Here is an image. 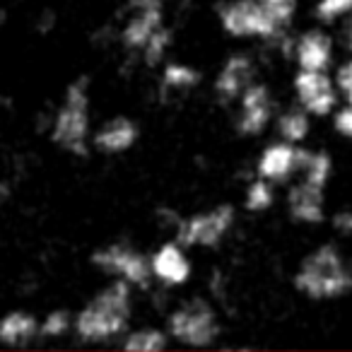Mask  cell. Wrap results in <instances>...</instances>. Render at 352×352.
Returning a JSON list of instances; mask_svg holds the SVG:
<instances>
[{"label":"cell","instance_id":"2e32d148","mask_svg":"<svg viewBox=\"0 0 352 352\" xmlns=\"http://www.w3.org/2000/svg\"><path fill=\"white\" fill-rule=\"evenodd\" d=\"M138 138H140V128H138V123L133 118L113 116L94 131L92 145L102 155H121V152H128L135 145Z\"/></svg>","mask_w":352,"mask_h":352},{"label":"cell","instance_id":"d6986e66","mask_svg":"<svg viewBox=\"0 0 352 352\" xmlns=\"http://www.w3.org/2000/svg\"><path fill=\"white\" fill-rule=\"evenodd\" d=\"M299 179L316 184V186H328L333 176V160L326 150H304L302 166H299Z\"/></svg>","mask_w":352,"mask_h":352},{"label":"cell","instance_id":"cb8c5ba5","mask_svg":"<svg viewBox=\"0 0 352 352\" xmlns=\"http://www.w3.org/2000/svg\"><path fill=\"white\" fill-rule=\"evenodd\" d=\"M350 12H352V0H316V6H314V17L321 25L340 22Z\"/></svg>","mask_w":352,"mask_h":352},{"label":"cell","instance_id":"5b68a950","mask_svg":"<svg viewBox=\"0 0 352 352\" xmlns=\"http://www.w3.org/2000/svg\"><path fill=\"white\" fill-rule=\"evenodd\" d=\"M166 333L184 345L206 347L220 336V321H217L215 309L210 304L203 299H193V302L182 304L169 314Z\"/></svg>","mask_w":352,"mask_h":352},{"label":"cell","instance_id":"f546056e","mask_svg":"<svg viewBox=\"0 0 352 352\" xmlns=\"http://www.w3.org/2000/svg\"><path fill=\"white\" fill-rule=\"evenodd\" d=\"M350 289H352V265H350Z\"/></svg>","mask_w":352,"mask_h":352},{"label":"cell","instance_id":"ac0fdd59","mask_svg":"<svg viewBox=\"0 0 352 352\" xmlns=\"http://www.w3.org/2000/svg\"><path fill=\"white\" fill-rule=\"evenodd\" d=\"M275 131H278L280 140L302 145L309 138V133H311V113L304 111L302 107L287 109V111H283L275 118Z\"/></svg>","mask_w":352,"mask_h":352},{"label":"cell","instance_id":"5bb4252c","mask_svg":"<svg viewBox=\"0 0 352 352\" xmlns=\"http://www.w3.org/2000/svg\"><path fill=\"white\" fill-rule=\"evenodd\" d=\"M186 246L179 244V241H166L162 244L155 254L150 256V268L152 278L160 280L166 287H182L191 278V261L186 256Z\"/></svg>","mask_w":352,"mask_h":352},{"label":"cell","instance_id":"e0dca14e","mask_svg":"<svg viewBox=\"0 0 352 352\" xmlns=\"http://www.w3.org/2000/svg\"><path fill=\"white\" fill-rule=\"evenodd\" d=\"M39 336V321L30 311H8L0 318V342L6 345H27Z\"/></svg>","mask_w":352,"mask_h":352},{"label":"cell","instance_id":"7402d4cb","mask_svg":"<svg viewBox=\"0 0 352 352\" xmlns=\"http://www.w3.org/2000/svg\"><path fill=\"white\" fill-rule=\"evenodd\" d=\"M275 184L263 179V176H256L254 182L249 184L244 196V206L251 212H265L268 208H273L275 203Z\"/></svg>","mask_w":352,"mask_h":352},{"label":"cell","instance_id":"3957f363","mask_svg":"<svg viewBox=\"0 0 352 352\" xmlns=\"http://www.w3.org/2000/svg\"><path fill=\"white\" fill-rule=\"evenodd\" d=\"M51 140L70 155L85 157L92 145V123H89V85L87 78H78L68 85L51 121Z\"/></svg>","mask_w":352,"mask_h":352},{"label":"cell","instance_id":"7c38bea8","mask_svg":"<svg viewBox=\"0 0 352 352\" xmlns=\"http://www.w3.org/2000/svg\"><path fill=\"white\" fill-rule=\"evenodd\" d=\"M292 58L299 70H331L336 63V41L321 27L294 36Z\"/></svg>","mask_w":352,"mask_h":352},{"label":"cell","instance_id":"6da1fadb","mask_svg":"<svg viewBox=\"0 0 352 352\" xmlns=\"http://www.w3.org/2000/svg\"><path fill=\"white\" fill-rule=\"evenodd\" d=\"M131 287L126 280H113L75 314L73 328L80 340L104 342L126 331L133 314Z\"/></svg>","mask_w":352,"mask_h":352},{"label":"cell","instance_id":"9a60e30c","mask_svg":"<svg viewBox=\"0 0 352 352\" xmlns=\"http://www.w3.org/2000/svg\"><path fill=\"white\" fill-rule=\"evenodd\" d=\"M256 63L249 54H234L222 63L215 78V94L220 102H239L244 89L256 82Z\"/></svg>","mask_w":352,"mask_h":352},{"label":"cell","instance_id":"8992f818","mask_svg":"<svg viewBox=\"0 0 352 352\" xmlns=\"http://www.w3.org/2000/svg\"><path fill=\"white\" fill-rule=\"evenodd\" d=\"M234 208L222 203L212 210L196 212L191 217L176 222V241L184 244L186 249H208L217 246L227 236V232L234 227Z\"/></svg>","mask_w":352,"mask_h":352},{"label":"cell","instance_id":"d4e9b609","mask_svg":"<svg viewBox=\"0 0 352 352\" xmlns=\"http://www.w3.org/2000/svg\"><path fill=\"white\" fill-rule=\"evenodd\" d=\"M75 318L70 316L65 309H56V311H49L44 316V321H39V336L44 338H60L73 328Z\"/></svg>","mask_w":352,"mask_h":352},{"label":"cell","instance_id":"83f0119b","mask_svg":"<svg viewBox=\"0 0 352 352\" xmlns=\"http://www.w3.org/2000/svg\"><path fill=\"white\" fill-rule=\"evenodd\" d=\"M331 222H333V230L336 232H340V234H345V236H352V208L336 212Z\"/></svg>","mask_w":352,"mask_h":352},{"label":"cell","instance_id":"4316f807","mask_svg":"<svg viewBox=\"0 0 352 352\" xmlns=\"http://www.w3.org/2000/svg\"><path fill=\"white\" fill-rule=\"evenodd\" d=\"M333 131L340 138L352 140V104L338 107L336 111H333Z\"/></svg>","mask_w":352,"mask_h":352},{"label":"cell","instance_id":"ba28073f","mask_svg":"<svg viewBox=\"0 0 352 352\" xmlns=\"http://www.w3.org/2000/svg\"><path fill=\"white\" fill-rule=\"evenodd\" d=\"M292 87L297 104L311 116H331L338 109L340 92H338L336 78H331L328 70H297Z\"/></svg>","mask_w":352,"mask_h":352},{"label":"cell","instance_id":"277c9868","mask_svg":"<svg viewBox=\"0 0 352 352\" xmlns=\"http://www.w3.org/2000/svg\"><path fill=\"white\" fill-rule=\"evenodd\" d=\"M222 30L227 32L234 39H263V41H273L278 39L283 32L278 22L270 17V12L263 8L261 0H230V3H222L220 10Z\"/></svg>","mask_w":352,"mask_h":352},{"label":"cell","instance_id":"52a82bcc","mask_svg":"<svg viewBox=\"0 0 352 352\" xmlns=\"http://www.w3.org/2000/svg\"><path fill=\"white\" fill-rule=\"evenodd\" d=\"M92 263L102 273L111 275L116 280H126L133 287H145L152 280L150 256H145L126 241H116V244L102 246L99 251H94Z\"/></svg>","mask_w":352,"mask_h":352},{"label":"cell","instance_id":"44dd1931","mask_svg":"<svg viewBox=\"0 0 352 352\" xmlns=\"http://www.w3.org/2000/svg\"><path fill=\"white\" fill-rule=\"evenodd\" d=\"M166 336L169 333L160 331V328H135L126 336L123 340V350L128 352H162L166 350Z\"/></svg>","mask_w":352,"mask_h":352},{"label":"cell","instance_id":"30bf717a","mask_svg":"<svg viewBox=\"0 0 352 352\" xmlns=\"http://www.w3.org/2000/svg\"><path fill=\"white\" fill-rule=\"evenodd\" d=\"M275 116V99L268 85L251 82L239 97V113H236V131L246 138H256L270 126Z\"/></svg>","mask_w":352,"mask_h":352},{"label":"cell","instance_id":"7a4b0ae2","mask_svg":"<svg viewBox=\"0 0 352 352\" xmlns=\"http://www.w3.org/2000/svg\"><path fill=\"white\" fill-rule=\"evenodd\" d=\"M294 287L314 302H328L350 292V265L333 244L309 251L294 273Z\"/></svg>","mask_w":352,"mask_h":352},{"label":"cell","instance_id":"ffe728a7","mask_svg":"<svg viewBox=\"0 0 352 352\" xmlns=\"http://www.w3.org/2000/svg\"><path fill=\"white\" fill-rule=\"evenodd\" d=\"M201 82V73L196 68L179 60H171L162 70V89L164 92H184V89H193Z\"/></svg>","mask_w":352,"mask_h":352},{"label":"cell","instance_id":"f1b7e54d","mask_svg":"<svg viewBox=\"0 0 352 352\" xmlns=\"http://www.w3.org/2000/svg\"><path fill=\"white\" fill-rule=\"evenodd\" d=\"M342 27H340V41H342V46H345V51L352 56V12L350 15H345L342 17Z\"/></svg>","mask_w":352,"mask_h":352},{"label":"cell","instance_id":"4fadbf2b","mask_svg":"<svg viewBox=\"0 0 352 352\" xmlns=\"http://www.w3.org/2000/svg\"><path fill=\"white\" fill-rule=\"evenodd\" d=\"M287 212L299 225H321L326 220V188L297 179L287 191Z\"/></svg>","mask_w":352,"mask_h":352},{"label":"cell","instance_id":"9c48e42d","mask_svg":"<svg viewBox=\"0 0 352 352\" xmlns=\"http://www.w3.org/2000/svg\"><path fill=\"white\" fill-rule=\"evenodd\" d=\"M160 27H164V0H128V20L118 39L128 51H142Z\"/></svg>","mask_w":352,"mask_h":352},{"label":"cell","instance_id":"8fae6325","mask_svg":"<svg viewBox=\"0 0 352 352\" xmlns=\"http://www.w3.org/2000/svg\"><path fill=\"white\" fill-rule=\"evenodd\" d=\"M304 147L287 140H278L273 145L263 147V152L256 160V174L268 179L273 184H285L299 174L302 166Z\"/></svg>","mask_w":352,"mask_h":352},{"label":"cell","instance_id":"484cf974","mask_svg":"<svg viewBox=\"0 0 352 352\" xmlns=\"http://www.w3.org/2000/svg\"><path fill=\"white\" fill-rule=\"evenodd\" d=\"M336 85H338V92H340V97L345 99V104H352V56L338 65Z\"/></svg>","mask_w":352,"mask_h":352},{"label":"cell","instance_id":"603a6c76","mask_svg":"<svg viewBox=\"0 0 352 352\" xmlns=\"http://www.w3.org/2000/svg\"><path fill=\"white\" fill-rule=\"evenodd\" d=\"M169 46H171V32L166 30V27H160V30L150 36V41L142 46V51H140L142 60H145L150 68H155V65H160L162 60L166 58Z\"/></svg>","mask_w":352,"mask_h":352}]
</instances>
